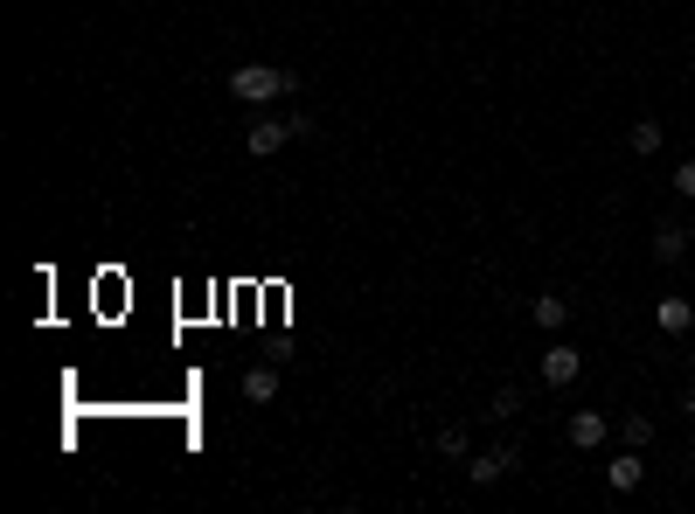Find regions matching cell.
<instances>
[{
    "label": "cell",
    "instance_id": "obj_10",
    "mask_svg": "<svg viewBox=\"0 0 695 514\" xmlns=\"http://www.w3.org/2000/svg\"><path fill=\"white\" fill-rule=\"evenodd\" d=\"M244 396H251V403H272L278 396V369H251V376H244Z\"/></svg>",
    "mask_w": 695,
    "mask_h": 514
},
{
    "label": "cell",
    "instance_id": "obj_13",
    "mask_svg": "<svg viewBox=\"0 0 695 514\" xmlns=\"http://www.w3.org/2000/svg\"><path fill=\"white\" fill-rule=\"evenodd\" d=\"M431 445H438V452H445V459H466V431H459V424H445V431H438V438H431Z\"/></svg>",
    "mask_w": 695,
    "mask_h": 514
},
{
    "label": "cell",
    "instance_id": "obj_2",
    "mask_svg": "<svg viewBox=\"0 0 695 514\" xmlns=\"http://www.w3.org/2000/svg\"><path fill=\"white\" fill-rule=\"evenodd\" d=\"M584 376V355L570 348V341H556V348H543V389H570Z\"/></svg>",
    "mask_w": 695,
    "mask_h": 514
},
{
    "label": "cell",
    "instance_id": "obj_6",
    "mask_svg": "<svg viewBox=\"0 0 695 514\" xmlns=\"http://www.w3.org/2000/svg\"><path fill=\"white\" fill-rule=\"evenodd\" d=\"M292 139V126H278V119H258V126L244 132V153H258V160H272L278 146Z\"/></svg>",
    "mask_w": 695,
    "mask_h": 514
},
{
    "label": "cell",
    "instance_id": "obj_5",
    "mask_svg": "<svg viewBox=\"0 0 695 514\" xmlns=\"http://www.w3.org/2000/svg\"><path fill=\"white\" fill-rule=\"evenodd\" d=\"M605 480H612V487H619V494H633V487H640V480H647V459H640V445H626V452H619V459H612V466H605Z\"/></svg>",
    "mask_w": 695,
    "mask_h": 514
},
{
    "label": "cell",
    "instance_id": "obj_8",
    "mask_svg": "<svg viewBox=\"0 0 695 514\" xmlns=\"http://www.w3.org/2000/svg\"><path fill=\"white\" fill-rule=\"evenodd\" d=\"M689 244H695V237L682 230V223H661V230H654V257H661V264H675V257L689 251Z\"/></svg>",
    "mask_w": 695,
    "mask_h": 514
},
{
    "label": "cell",
    "instance_id": "obj_11",
    "mask_svg": "<svg viewBox=\"0 0 695 514\" xmlns=\"http://www.w3.org/2000/svg\"><path fill=\"white\" fill-rule=\"evenodd\" d=\"M626 146L633 153H661V119H640V126L626 132Z\"/></svg>",
    "mask_w": 695,
    "mask_h": 514
},
{
    "label": "cell",
    "instance_id": "obj_1",
    "mask_svg": "<svg viewBox=\"0 0 695 514\" xmlns=\"http://www.w3.org/2000/svg\"><path fill=\"white\" fill-rule=\"evenodd\" d=\"M285 91H299V77L278 70V63H237L230 70V98H244V105H272Z\"/></svg>",
    "mask_w": 695,
    "mask_h": 514
},
{
    "label": "cell",
    "instance_id": "obj_17",
    "mask_svg": "<svg viewBox=\"0 0 695 514\" xmlns=\"http://www.w3.org/2000/svg\"><path fill=\"white\" fill-rule=\"evenodd\" d=\"M689 237H695V223H689Z\"/></svg>",
    "mask_w": 695,
    "mask_h": 514
},
{
    "label": "cell",
    "instance_id": "obj_14",
    "mask_svg": "<svg viewBox=\"0 0 695 514\" xmlns=\"http://www.w3.org/2000/svg\"><path fill=\"white\" fill-rule=\"evenodd\" d=\"M515 410H522V389H501V396H494V410H487V417H515Z\"/></svg>",
    "mask_w": 695,
    "mask_h": 514
},
{
    "label": "cell",
    "instance_id": "obj_9",
    "mask_svg": "<svg viewBox=\"0 0 695 514\" xmlns=\"http://www.w3.org/2000/svg\"><path fill=\"white\" fill-rule=\"evenodd\" d=\"M529 320H536V327H543V334H556V327H563V320H570V306H563V299H556V292H543V299H536V306H529Z\"/></svg>",
    "mask_w": 695,
    "mask_h": 514
},
{
    "label": "cell",
    "instance_id": "obj_12",
    "mask_svg": "<svg viewBox=\"0 0 695 514\" xmlns=\"http://www.w3.org/2000/svg\"><path fill=\"white\" fill-rule=\"evenodd\" d=\"M619 438H626V445H640V452H647V445H654V417H640V410H633V417H626V424H619Z\"/></svg>",
    "mask_w": 695,
    "mask_h": 514
},
{
    "label": "cell",
    "instance_id": "obj_3",
    "mask_svg": "<svg viewBox=\"0 0 695 514\" xmlns=\"http://www.w3.org/2000/svg\"><path fill=\"white\" fill-rule=\"evenodd\" d=\"M515 459H522L515 445H494V452H473V459H466V480H473V487H494L501 473H515Z\"/></svg>",
    "mask_w": 695,
    "mask_h": 514
},
{
    "label": "cell",
    "instance_id": "obj_4",
    "mask_svg": "<svg viewBox=\"0 0 695 514\" xmlns=\"http://www.w3.org/2000/svg\"><path fill=\"white\" fill-rule=\"evenodd\" d=\"M563 431H570V445H577V452H598V445L612 438L605 410H570V424H563Z\"/></svg>",
    "mask_w": 695,
    "mask_h": 514
},
{
    "label": "cell",
    "instance_id": "obj_16",
    "mask_svg": "<svg viewBox=\"0 0 695 514\" xmlns=\"http://www.w3.org/2000/svg\"><path fill=\"white\" fill-rule=\"evenodd\" d=\"M689 466H695V445H689Z\"/></svg>",
    "mask_w": 695,
    "mask_h": 514
},
{
    "label": "cell",
    "instance_id": "obj_15",
    "mask_svg": "<svg viewBox=\"0 0 695 514\" xmlns=\"http://www.w3.org/2000/svg\"><path fill=\"white\" fill-rule=\"evenodd\" d=\"M675 195H689V202H695V160H682V167H675Z\"/></svg>",
    "mask_w": 695,
    "mask_h": 514
},
{
    "label": "cell",
    "instance_id": "obj_7",
    "mask_svg": "<svg viewBox=\"0 0 695 514\" xmlns=\"http://www.w3.org/2000/svg\"><path fill=\"white\" fill-rule=\"evenodd\" d=\"M654 327H661V334H689L695 306H689V299H654Z\"/></svg>",
    "mask_w": 695,
    "mask_h": 514
}]
</instances>
